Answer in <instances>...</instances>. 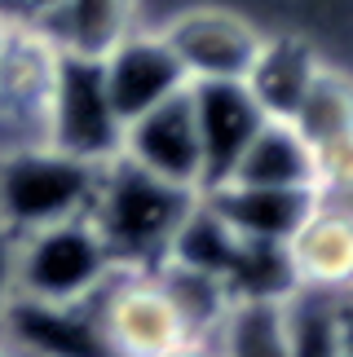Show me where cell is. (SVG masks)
Wrapping results in <instances>:
<instances>
[{
	"instance_id": "cell-1",
	"label": "cell",
	"mask_w": 353,
	"mask_h": 357,
	"mask_svg": "<svg viewBox=\"0 0 353 357\" xmlns=\"http://www.w3.org/2000/svg\"><path fill=\"white\" fill-rule=\"evenodd\" d=\"M195 199L199 195L176 190L115 155L111 163H102L89 221L119 269H155L164 265L168 243Z\"/></svg>"
},
{
	"instance_id": "cell-2",
	"label": "cell",
	"mask_w": 353,
	"mask_h": 357,
	"mask_svg": "<svg viewBox=\"0 0 353 357\" xmlns=\"http://www.w3.org/2000/svg\"><path fill=\"white\" fill-rule=\"evenodd\" d=\"M98 176L102 163L71 159L45 142L0 150V229L31 234V229L89 216Z\"/></svg>"
},
{
	"instance_id": "cell-3",
	"label": "cell",
	"mask_w": 353,
	"mask_h": 357,
	"mask_svg": "<svg viewBox=\"0 0 353 357\" xmlns=\"http://www.w3.org/2000/svg\"><path fill=\"white\" fill-rule=\"evenodd\" d=\"M13 296L45 305H84L119 269L89 216L13 234Z\"/></svg>"
},
{
	"instance_id": "cell-4",
	"label": "cell",
	"mask_w": 353,
	"mask_h": 357,
	"mask_svg": "<svg viewBox=\"0 0 353 357\" xmlns=\"http://www.w3.org/2000/svg\"><path fill=\"white\" fill-rule=\"evenodd\" d=\"M40 132H45V146L84 163H111L119 155L124 123L111 106L98 58H80V53L53 58Z\"/></svg>"
},
{
	"instance_id": "cell-5",
	"label": "cell",
	"mask_w": 353,
	"mask_h": 357,
	"mask_svg": "<svg viewBox=\"0 0 353 357\" xmlns=\"http://www.w3.org/2000/svg\"><path fill=\"white\" fill-rule=\"evenodd\" d=\"M93 305L115 357H164L176 344L195 340L176 318L155 269H115L111 282L93 296Z\"/></svg>"
},
{
	"instance_id": "cell-6",
	"label": "cell",
	"mask_w": 353,
	"mask_h": 357,
	"mask_svg": "<svg viewBox=\"0 0 353 357\" xmlns=\"http://www.w3.org/2000/svg\"><path fill=\"white\" fill-rule=\"evenodd\" d=\"M159 36L172 49V58L190 84H243L248 66L265 45V36L243 13L221 5L181 9Z\"/></svg>"
},
{
	"instance_id": "cell-7",
	"label": "cell",
	"mask_w": 353,
	"mask_h": 357,
	"mask_svg": "<svg viewBox=\"0 0 353 357\" xmlns=\"http://www.w3.org/2000/svg\"><path fill=\"white\" fill-rule=\"evenodd\" d=\"M119 159L133 168L159 176L176 190L203 195V150H199V128L195 111H190V89L172 98L142 119L124 123V142H119Z\"/></svg>"
},
{
	"instance_id": "cell-8",
	"label": "cell",
	"mask_w": 353,
	"mask_h": 357,
	"mask_svg": "<svg viewBox=\"0 0 353 357\" xmlns=\"http://www.w3.org/2000/svg\"><path fill=\"white\" fill-rule=\"evenodd\" d=\"M98 62H102V79H106V93H111L119 123L142 119L146 111L181 98L190 89L186 71L176 66L172 49L164 45L159 31H133Z\"/></svg>"
},
{
	"instance_id": "cell-9",
	"label": "cell",
	"mask_w": 353,
	"mask_h": 357,
	"mask_svg": "<svg viewBox=\"0 0 353 357\" xmlns=\"http://www.w3.org/2000/svg\"><path fill=\"white\" fill-rule=\"evenodd\" d=\"M0 340H9L22 357H115L93 300L45 305L13 296L0 313Z\"/></svg>"
},
{
	"instance_id": "cell-10",
	"label": "cell",
	"mask_w": 353,
	"mask_h": 357,
	"mask_svg": "<svg viewBox=\"0 0 353 357\" xmlns=\"http://www.w3.org/2000/svg\"><path fill=\"white\" fill-rule=\"evenodd\" d=\"M190 111L203 150V195L234 176L243 150L265 123L243 84H190Z\"/></svg>"
},
{
	"instance_id": "cell-11",
	"label": "cell",
	"mask_w": 353,
	"mask_h": 357,
	"mask_svg": "<svg viewBox=\"0 0 353 357\" xmlns=\"http://www.w3.org/2000/svg\"><path fill=\"white\" fill-rule=\"evenodd\" d=\"M283 252L301 291L353 296V208L318 199Z\"/></svg>"
},
{
	"instance_id": "cell-12",
	"label": "cell",
	"mask_w": 353,
	"mask_h": 357,
	"mask_svg": "<svg viewBox=\"0 0 353 357\" xmlns=\"http://www.w3.org/2000/svg\"><path fill=\"white\" fill-rule=\"evenodd\" d=\"M208 199L243 243H265V247H287V238L305 225V216L318 203L314 190H265V185H216L208 190Z\"/></svg>"
},
{
	"instance_id": "cell-13",
	"label": "cell",
	"mask_w": 353,
	"mask_h": 357,
	"mask_svg": "<svg viewBox=\"0 0 353 357\" xmlns=\"http://www.w3.org/2000/svg\"><path fill=\"white\" fill-rule=\"evenodd\" d=\"M322 66L327 62H322L305 40L265 36L256 62L248 66V75H243V89H248V98L256 102V111L265 119H292Z\"/></svg>"
},
{
	"instance_id": "cell-14",
	"label": "cell",
	"mask_w": 353,
	"mask_h": 357,
	"mask_svg": "<svg viewBox=\"0 0 353 357\" xmlns=\"http://www.w3.org/2000/svg\"><path fill=\"white\" fill-rule=\"evenodd\" d=\"M225 185L314 190V146L296 132L292 119H265Z\"/></svg>"
},
{
	"instance_id": "cell-15",
	"label": "cell",
	"mask_w": 353,
	"mask_h": 357,
	"mask_svg": "<svg viewBox=\"0 0 353 357\" xmlns=\"http://www.w3.org/2000/svg\"><path fill=\"white\" fill-rule=\"evenodd\" d=\"M133 31H137V0H62L45 40L58 53L106 58Z\"/></svg>"
},
{
	"instance_id": "cell-16",
	"label": "cell",
	"mask_w": 353,
	"mask_h": 357,
	"mask_svg": "<svg viewBox=\"0 0 353 357\" xmlns=\"http://www.w3.org/2000/svg\"><path fill=\"white\" fill-rule=\"evenodd\" d=\"M239 252H243V238L230 229L225 216L216 212V203L208 195H199L195 203H190V212L181 216V225H176L164 260L225 282L230 269H234V260H239Z\"/></svg>"
},
{
	"instance_id": "cell-17",
	"label": "cell",
	"mask_w": 353,
	"mask_h": 357,
	"mask_svg": "<svg viewBox=\"0 0 353 357\" xmlns=\"http://www.w3.org/2000/svg\"><path fill=\"white\" fill-rule=\"evenodd\" d=\"M278 335L287 357H345V296L296 287L278 300Z\"/></svg>"
},
{
	"instance_id": "cell-18",
	"label": "cell",
	"mask_w": 353,
	"mask_h": 357,
	"mask_svg": "<svg viewBox=\"0 0 353 357\" xmlns=\"http://www.w3.org/2000/svg\"><path fill=\"white\" fill-rule=\"evenodd\" d=\"M155 278L168 291L176 318L186 322V331L195 335V340L216 335V331H221V322L230 318V309H234V300H230L221 278H208V273L168 265V260H164V265H155Z\"/></svg>"
},
{
	"instance_id": "cell-19",
	"label": "cell",
	"mask_w": 353,
	"mask_h": 357,
	"mask_svg": "<svg viewBox=\"0 0 353 357\" xmlns=\"http://www.w3.org/2000/svg\"><path fill=\"white\" fill-rule=\"evenodd\" d=\"M292 123L314 150L353 132V79L345 71H336V66H322L305 93V102L296 106Z\"/></svg>"
},
{
	"instance_id": "cell-20",
	"label": "cell",
	"mask_w": 353,
	"mask_h": 357,
	"mask_svg": "<svg viewBox=\"0 0 353 357\" xmlns=\"http://www.w3.org/2000/svg\"><path fill=\"white\" fill-rule=\"evenodd\" d=\"M216 357H287L278 335V305H234L216 331Z\"/></svg>"
},
{
	"instance_id": "cell-21",
	"label": "cell",
	"mask_w": 353,
	"mask_h": 357,
	"mask_svg": "<svg viewBox=\"0 0 353 357\" xmlns=\"http://www.w3.org/2000/svg\"><path fill=\"white\" fill-rule=\"evenodd\" d=\"M314 195L322 203L353 208V132L314 150Z\"/></svg>"
},
{
	"instance_id": "cell-22",
	"label": "cell",
	"mask_w": 353,
	"mask_h": 357,
	"mask_svg": "<svg viewBox=\"0 0 353 357\" xmlns=\"http://www.w3.org/2000/svg\"><path fill=\"white\" fill-rule=\"evenodd\" d=\"M58 9H62V0H0V18L9 26H18V31H36V36L49 31Z\"/></svg>"
},
{
	"instance_id": "cell-23",
	"label": "cell",
	"mask_w": 353,
	"mask_h": 357,
	"mask_svg": "<svg viewBox=\"0 0 353 357\" xmlns=\"http://www.w3.org/2000/svg\"><path fill=\"white\" fill-rule=\"evenodd\" d=\"M13 238L9 229H0V313H5V305L13 300Z\"/></svg>"
},
{
	"instance_id": "cell-24",
	"label": "cell",
	"mask_w": 353,
	"mask_h": 357,
	"mask_svg": "<svg viewBox=\"0 0 353 357\" xmlns=\"http://www.w3.org/2000/svg\"><path fill=\"white\" fill-rule=\"evenodd\" d=\"M164 357H216V335H208V340H186V344H176Z\"/></svg>"
},
{
	"instance_id": "cell-25",
	"label": "cell",
	"mask_w": 353,
	"mask_h": 357,
	"mask_svg": "<svg viewBox=\"0 0 353 357\" xmlns=\"http://www.w3.org/2000/svg\"><path fill=\"white\" fill-rule=\"evenodd\" d=\"M345 357H353V296H345Z\"/></svg>"
},
{
	"instance_id": "cell-26",
	"label": "cell",
	"mask_w": 353,
	"mask_h": 357,
	"mask_svg": "<svg viewBox=\"0 0 353 357\" xmlns=\"http://www.w3.org/2000/svg\"><path fill=\"white\" fill-rule=\"evenodd\" d=\"M0 357H22V353H18V349H13V344H9V340H0Z\"/></svg>"
}]
</instances>
